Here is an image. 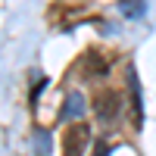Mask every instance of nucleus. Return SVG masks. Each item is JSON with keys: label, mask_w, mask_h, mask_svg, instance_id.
Wrapping results in <instances>:
<instances>
[{"label": "nucleus", "mask_w": 156, "mask_h": 156, "mask_svg": "<svg viewBox=\"0 0 156 156\" xmlns=\"http://www.w3.org/2000/svg\"><path fill=\"white\" fill-rule=\"evenodd\" d=\"M94 109H97V119L103 125H112V122H119V115H122V97L115 94L112 87H103L94 97Z\"/></svg>", "instance_id": "1"}, {"label": "nucleus", "mask_w": 156, "mask_h": 156, "mask_svg": "<svg viewBox=\"0 0 156 156\" xmlns=\"http://www.w3.org/2000/svg\"><path fill=\"white\" fill-rule=\"evenodd\" d=\"M84 112V97L81 94H69L66 106H62V119H78Z\"/></svg>", "instance_id": "4"}, {"label": "nucleus", "mask_w": 156, "mask_h": 156, "mask_svg": "<svg viewBox=\"0 0 156 156\" xmlns=\"http://www.w3.org/2000/svg\"><path fill=\"white\" fill-rule=\"evenodd\" d=\"M94 156H109V144H106V140H97V150H94Z\"/></svg>", "instance_id": "6"}, {"label": "nucleus", "mask_w": 156, "mask_h": 156, "mask_svg": "<svg viewBox=\"0 0 156 156\" xmlns=\"http://www.w3.org/2000/svg\"><path fill=\"white\" fill-rule=\"evenodd\" d=\"M81 72L87 78H103L109 72V59H103L97 50H90V53H84V59H81Z\"/></svg>", "instance_id": "3"}, {"label": "nucleus", "mask_w": 156, "mask_h": 156, "mask_svg": "<svg viewBox=\"0 0 156 156\" xmlns=\"http://www.w3.org/2000/svg\"><path fill=\"white\" fill-rule=\"evenodd\" d=\"M125 16H144V0H131V3H125Z\"/></svg>", "instance_id": "5"}, {"label": "nucleus", "mask_w": 156, "mask_h": 156, "mask_svg": "<svg viewBox=\"0 0 156 156\" xmlns=\"http://www.w3.org/2000/svg\"><path fill=\"white\" fill-rule=\"evenodd\" d=\"M87 140H90V128L84 122H75L72 128L62 131V156H84Z\"/></svg>", "instance_id": "2"}]
</instances>
